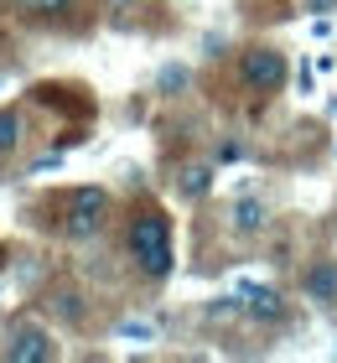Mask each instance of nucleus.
<instances>
[{
	"mask_svg": "<svg viewBox=\"0 0 337 363\" xmlns=\"http://www.w3.org/2000/svg\"><path fill=\"white\" fill-rule=\"evenodd\" d=\"M301 296H306L311 306L332 311L337 306V259H311L306 275H301Z\"/></svg>",
	"mask_w": 337,
	"mask_h": 363,
	"instance_id": "nucleus-5",
	"label": "nucleus"
},
{
	"mask_svg": "<svg viewBox=\"0 0 337 363\" xmlns=\"http://www.w3.org/2000/svg\"><path fill=\"white\" fill-rule=\"evenodd\" d=\"M21 11H37V16H57V11H67L73 0H16Z\"/></svg>",
	"mask_w": 337,
	"mask_h": 363,
	"instance_id": "nucleus-11",
	"label": "nucleus"
},
{
	"mask_svg": "<svg viewBox=\"0 0 337 363\" xmlns=\"http://www.w3.org/2000/svg\"><path fill=\"white\" fill-rule=\"evenodd\" d=\"M306 11H316V16H327V11H337V0H306Z\"/></svg>",
	"mask_w": 337,
	"mask_h": 363,
	"instance_id": "nucleus-14",
	"label": "nucleus"
},
{
	"mask_svg": "<svg viewBox=\"0 0 337 363\" xmlns=\"http://www.w3.org/2000/svg\"><path fill=\"white\" fill-rule=\"evenodd\" d=\"M208 187H213V172L208 167H187V172L177 177V192L192 197V203H197V197H208Z\"/></svg>",
	"mask_w": 337,
	"mask_h": 363,
	"instance_id": "nucleus-10",
	"label": "nucleus"
},
{
	"mask_svg": "<svg viewBox=\"0 0 337 363\" xmlns=\"http://www.w3.org/2000/svg\"><path fill=\"white\" fill-rule=\"evenodd\" d=\"M244 317H255V322H280L285 317V296L275 286H249L244 291Z\"/></svg>",
	"mask_w": 337,
	"mask_h": 363,
	"instance_id": "nucleus-7",
	"label": "nucleus"
},
{
	"mask_svg": "<svg viewBox=\"0 0 337 363\" xmlns=\"http://www.w3.org/2000/svg\"><path fill=\"white\" fill-rule=\"evenodd\" d=\"M182 84H187V73H182V68H166L161 73V89H182Z\"/></svg>",
	"mask_w": 337,
	"mask_h": 363,
	"instance_id": "nucleus-12",
	"label": "nucleus"
},
{
	"mask_svg": "<svg viewBox=\"0 0 337 363\" xmlns=\"http://www.w3.org/2000/svg\"><path fill=\"white\" fill-rule=\"evenodd\" d=\"M130 259H135V270H140L145 280H166L177 265V250H172V223H166V213L161 208H140L130 218Z\"/></svg>",
	"mask_w": 337,
	"mask_h": 363,
	"instance_id": "nucleus-1",
	"label": "nucleus"
},
{
	"mask_svg": "<svg viewBox=\"0 0 337 363\" xmlns=\"http://www.w3.org/2000/svg\"><path fill=\"white\" fill-rule=\"evenodd\" d=\"M0 259H6V250H0Z\"/></svg>",
	"mask_w": 337,
	"mask_h": 363,
	"instance_id": "nucleus-15",
	"label": "nucleus"
},
{
	"mask_svg": "<svg viewBox=\"0 0 337 363\" xmlns=\"http://www.w3.org/2000/svg\"><path fill=\"white\" fill-rule=\"evenodd\" d=\"M6 358L11 363H53L57 358V342L42 322H16L11 327V342H6Z\"/></svg>",
	"mask_w": 337,
	"mask_h": 363,
	"instance_id": "nucleus-4",
	"label": "nucleus"
},
{
	"mask_svg": "<svg viewBox=\"0 0 337 363\" xmlns=\"http://www.w3.org/2000/svg\"><path fill=\"white\" fill-rule=\"evenodd\" d=\"M21 135H26V125H21V109H0V161L21 151Z\"/></svg>",
	"mask_w": 337,
	"mask_h": 363,
	"instance_id": "nucleus-9",
	"label": "nucleus"
},
{
	"mask_svg": "<svg viewBox=\"0 0 337 363\" xmlns=\"http://www.w3.org/2000/svg\"><path fill=\"white\" fill-rule=\"evenodd\" d=\"M47 311H53L57 322H67V327H83V317H89V306H83L78 291H53L47 296Z\"/></svg>",
	"mask_w": 337,
	"mask_h": 363,
	"instance_id": "nucleus-8",
	"label": "nucleus"
},
{
	"mask_svg": "<svg viewBox=\"0 0 337 363\" xmlns=\"http://www.w3.org/2000/svg\"><path fill=\"white\" fill-rule=\"evenodd\" d=\"M239 156H244V145H233V140L218 145V161H239Z\"/></svg>",
	"mask_w": 337,
	"mask_h": 363,
	"instance_id": "nucleus-13",
	"label": "nucleus"
},
{
	"mask_svg": "<svg viewBox=\"0 0 337 363\" xmlns=\"http://www.w3.org/2000/svg\"><path fill=\"white\" fill-rule=\"evenodd\" d=\"M104 223H109V192L104 187H73L62 197L57 228L67 239H94V234H104Z\"/></svg>",
	"mask_w": 337,
	"mask_h": 363,
	"instance_id": "nucleus-2",
	"label": "nucleus"
},
{
	"mask_svg": "<svg viewBox=\"0 0 337 363\" xmlns=\"http://www.w3.org/2000/svg\"><path fill=\"white\" fill-rule=\"evenodd\" d=\"M285 78H291V62L280 47H244L239 52V84L249 94H280Z\"/></svg>",
	"mask_w": 337,
	"mask_h": 363,
	"instance_id": "nucleus-3",
	"label": "nucleus"
},
{
	"mask_svg": "<svg viewBox=\"0 0 337 363\" xmlns=\"http://www.w3.org/2000/svg\"><path fill=\"white\" fill-rule=\"evenodd\" d=\"M270 228V203L265 197H239V203L228 208V234L233 239H260Z\"/></svg>",
	"mask_w": 337,
	"mask_h": 363,
	"instance_id": "nucleus-6",
	"label": "nucleus"
}]
</instances>
